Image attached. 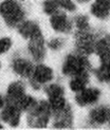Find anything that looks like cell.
<instances>
[{"mask_svg": "<svg viewBox=\"0 0 110 130\" xmlns=\"http://www.w3.org/2000/svg\"><path fill=\"white\" fill-rule=\"evenodd\" d=\"M0 15L9 27H17L23 21L24 12L22 6L16 0H4L0 3Z\"/></svg>", "mask_w": 110, "mask_h": 130, "instance_id": "6da1fadb", "label": "cell"}, {"mask_svg": "<svg viewBox=\"0 0 110 130\" xmlns=\"http://www.w3.org/2000/svg\"><path fill=\"white\" fill-rule=\"evenodd\" d=\"M28 122L31 127L43 128L47 127L50 118L52 115V109L49 102L41 101L35 104V106L29 110Z\"/></svg>", "mask_w": 110, "mask_h": 130, "instance_id": "7a4b0ae2", "label": "cell"}, {"mask_svg": "<svg viewBox=\"0 0 110 130\" xmlns=\"http://www.w3.org/2000/svg\"><path fill=\"white\" fill-rule=\"evenodd\" d=\"M90 64L84 55H68L62 64V73L67 76H76L88 72Z\"/></svg>", "mask_w": 110, "mask_h": 130, "instance_id": "3957f363", "label": "cell"}, {"mask_svg": "<svg viewBox=\"0 0 110 130\" xmlns=\"http://www.w3.org/2000/svg\"><path fill=\"white\" fill-rule=\"evenodd\" d=\"M94 35L89 31H78L75 35V45L80 55H89L94 52L95 47Z\"/></svg>", "mask_w": 110, "mask_h": 130, "instance_id": "277c9868", "label": "cell"}, {"mask_svg": "<svg viewBox=\"0 0 110 130\" xmlns=\"http://www.w3.org/2000/svg\"><path fill=\"white\" fill-rule=\"evenodd\" d=\"M53 70L42 63L34 67L33 73L30 76V83L34 89H39L42 85L53 79Z\"/></svg>", "mask_w": 110, "mask_h": 130, "instance_id": "5b68a950", "label": "cell"}, {"mask_svg": "<svg viewBox=\"0 0 110 130\" xmlns=\"http://www.w3.org/2000/svg\"><path fill=\"white\" fill-rule=\"evenodd\" d=\"M46 93L49 97V104L52 109V112L57 111L66 106V100H65V91L64 88L57 84H52L46 87Z\"/></svg>", "mask_w": 110, "mask_h": 130, "instance_id": "8992f818", "label": "cell"}, {"mask_svg": "<svg viewBox=\"0 0 110 130\" xmlns=\"http://www.w3.org/2000/svg\"><path fill=\"white\" fill-rule=\"evenodd\" d=\"M29 52L32 55V57L34 58V60L38 62L43 60L46 50H44V39L40 31L30 38Z\"/></svg>", "mask_w": 110, "mask_h": 130, "instance_id": "52a82bcc", "label": "cell"}, {"mask_svg": "<svg viewBox=\"0 0 110 130\" xmlns=\"http://www.w3.org/2000/svg\"><path fill=\"white\" fill-rule=\"evenodd\" d=\"M50 23L51 27L55 32L58 33H64L67 34L72 29V22L67 17V15L62 12H56L55 14L51 15V19H50Z\"/></svg>", "mask_w": 110, "mask_h": 130, "instance_id": "ba28073f", "label": "cell"}, {"mask_svg": "<svg viewBox=\"0 0 110 130\" xmlns=\"http://www.w3.org/2000/svg\"><path fill=\"white\" fill-rule=\"evenodd\" d=\"M20 116L21 111L14 104H5L1 110V113H0L1 120L12 127H17L19 125Z\"/></svg>", "mask_w": 110, "mask_h": 130, "instance_id": "9c48e42d", "label": "cell"}, {"mask_svg": "<svg viewBox=\"0 0 110 130\" xmlns=\"http://www.w3.org/2000/svg\"><path fill=\"white\" fill-rule=\"evenodd\" d=\"M101 91L96 88H84L76 93L75 101L80 106H90L98 102Z\"/></svg>", "mask_w": 110, "mask_h": 130, "instance_id": "30bf717a", "label": "cell"}, {"mask_svg": "<svg viewBox=\"0 0 110 130\" xmlns=\"http://www.w3.org/2000/svg\"><path fill=\"white\" fill-rule=\"evenodd\" d=\"M54 115V127L56 128H70L72 126L73 122V115H72V110L71 107L66 104L64 108L57 110V111L52 112Z\"/></svg>", "mask_w": 110, "mask_h": 130, "instance_id": "8fae6325", "label": "cell"}, {"mask_svg": "<svg viewBox=\"0 0 110 130\" xmlns=\"http://www.w3.org/2000/svg\"><path fill=\"white\" fill-rule=\"evenodd\" d=\"M12 67L16 74H18L21 77H29V78L34 70V66L32 64V62L24 59V58H21V57L15 58V59L13 60Z\"/></svg>", "mask_w": 110, "mask_h": 130, "instance_id": "7c38bea8", "label": "cell"}, {"mask_svg": "<svg viewBox=\"0 0 110 130\" xmlns=\"http://www.w3.org/2000/svg\"><path fill=\"white\" fill-rule=\"evenodd\" d=\"M89 120L95 125H103L107 122H110V108L101 106L92 109L89 114Z\"/></svg>", "mask_w": 110, "mask_h": 130, "instance_id": "4fadbf2b", "label": "cell"}, {"mask_svg": "<svg viewBox=\"0 0 110 130\" xmlns=\"http://www.w3.org/2000/svg\"><path fill=\"white\" fill-rule=\"evenodd\" d=\"M24 94V86L21 82L12 83L8 88V91H6L5 104H15Z\"/></svg>", "mask_w": 110, "mask_h": 130, "instance_id": "5bb4252c", "label": "cell"}, {"mask_svg": "<svg viewBox=\"0 0 110 130\" xmlns=\"http://www.w3.org/2000/svg\"><path fill=\"white\" fill-rule=\"evenodd\" d=\"M94 51L99 55L101 62L110 61V36H105L96 41Z\"/></svg>", "mask_w": 110, "mask_h": 130, "instance_id": "9a60e30c", "label": "cell"}, {"mask_svg": "<svg viewBox=\"0 0 110 130\" xmlns=\"http://www.w3.org/2000/svg\"><path fill=\"white\" fill-rule=\"evenodd\" d=\"M92 15L99 19H105L110 14V0H95L91 5Z\"/></svg>", "mask_w": 110, "mask_h": 130, "instance_id": "2e32d148", "label": "cell"}, {"mask_svg": "<svg viewBox=\"0 0 110 130\" xmlns=\"http://www.w3.org/2000/svg\"><path fill=\"white\" fill-rule=\"evenodd\" d=\"M17 30L19 32V34L23 38H28V39H30L32 36L40 31L39 27H38V24L36 22L30 21V20L20 22L17 25Z\"/></svg>", "mask_w": 110, "mask_h": 130, "instance_id": "e0dca14e", "label": "cell"}, {"mask_svg": "<svg viewBox=\"0 0 110 130\" xmlns=\"http://www.w3.org/2000/svg\"><path fill=\"white\" fill-rule=\"evenodd\" d=\"M89 82V74L88 72H84L81 73L76 76H73V78L70 82V89L73 91V92H80L81 90H83L84 88H86L87 84Z\"/></svg>", "mask_w": 110, "mask_h": 130, "instance_id": "ac0fdd59", "label": "cell"}, {"mask_svg": "<svg viewBox=\"0 0 110 130\" xmlns=\"http://www.w3.org/2000/svg\"><path fill=\"white\" fill-rule=\"evenodd\" d=\"M36 100L34 99V97H32L31 95H23L22 97H20L14 105L20 110V111H29L30 109H32L34 106H35V104H36Z\"/></svg>", "mask_w": 110, "mask_h": 130, "instance_id": "d6986e66", "label": "cell"}, {"mask_svg": "<svg viewBox=\"0 0 110 130\" xmlns=\"http://www.w3.org/2000/svg\"><path fill=\"white\" fill-rule=\"evenodd\" d=\"M98 79L103 83H110V61L102 62L99 69L95 70Z\"/></svg>", "mask_w": 110, "mask_h": 130, "instance_id": "ffe728a7", "label": "cell"}, {"mask_svg": "<svg viewBox=\"0 0 110 130\" xmlns=\"http://www.w3.org/2000/svg\"><path fill=\"white\" fill-rule=\"evenodd\" d=\"M43 11L48 15H53L59 11V4L57 0H46L43 2Z\"/></svg>", "mask_w": 110, "mask_h": 130, "instance_id": "44dd1931", "label": "cell"}, {"mask_svg": "<svg viewBox=\"0 0 110 130\" xmlns=\"http://www.w3.org/2000/svg\"><path fill=\"white\" fill-rule=\"evenodd\" d=\"M75 24L78 31H89L90 30V25H89V21H88V17L84 16V15H80L75 18Z\"/></svg>", "mask_w": 110, "mask_h": 130, "instance_id": "7402d4cb", "label": "cell"}, {"mask_svg": "<svg viewBox=\"0 0 110 130\" xmlns=\"http://www.w3.org/2000/svg\"><path fill=\"white\" fill-rule=\"evenodd\" d=\"M59 8L66 10L68 12H74L76 10V5L72 0H57Z\"/></svg>", "mask_w": 110, "mask_h": 130, "instance_id": "603a6c76", "label": "cell"}, {"mask_svg": "<svg viewBox=\"0 0 110 130\" xmlns=\"http://www.w3.org/2000/svg\"><path fill=\"white\" fill-rule=\"evenodd\" d=\"M12 47V40L9 37H4L0 39V55L4 54L5 52H8Z\"/></svg>", "mask_w": 110, "mask_h": 130, "instance_id": "cb8c5ba5", "label": "cell"}, {"mask_svg": "<svg viewBox=\"0 0 110 130\" xmlns=\"http://www.w3.org/2000/svg\"><path fill=\"white\" fill-rule=\"evenodd\" d=\"M62 44H64V41L60 39V38H54V39H51V40L48 42L49 48L52 49V50H54V51H57V50L61 49Z\"/></svg>", "mask_w": 110, "mask_h": 130, "instance_id": "d4e9b609", "label": "cell"}, {"mask_svg": "<svg viewBox=\"0 0 110 130\" xmlns=\"http://www.w3.org/2000/svg\"><path fill=\"white\" fill-rule=\"evenodd\" d=\"M4 105H5V100L3 99L1 95H0V109H2Z\"/></svg>", "mask_w": 110, "mask_h": 130, "instance_id": "484cf974", "label": "cell"}, {"mask_svg": "<svg viewBox=\"0 0 110 130\" xmlns=\"http://www.w3.org/2000/svg\"><path fill=\"white\" fill-rule=\"evenodd\" d=\"M78 3H86V2H89L90 0H76Z\"/></svg>", "mask_w": 110, "mask_h": 130, "instance_id": "4316f807", "label": "cell"}, {"mask_svg": "<svg viewBox=\"0 0 110 130\" xmlns=\"http://www.w3.org/2000/svg\"><path fill=\"white\" fill-rule=\"evenodd\" d=\"M1 128H3V126L1 125V123H0V129H1Z\"/></svg>", "mask_w": 110, "mask_h": 130, "instance_id": "83f0119b", "label": "cell"}, {"mask_svg": "<svg viewBox=\"0 0 110 130\" xmlns=\"http://www.w3.org/2000/svg\"><path fill=\"white\" fill-rule=\"evenodd\" d=\"M0 67H1V63H0Z\"/></svg>", "mask_w": 110, "mask_h": 130, "instance_id": "f1b7e54d", "label": "cell"}]
</instances>
